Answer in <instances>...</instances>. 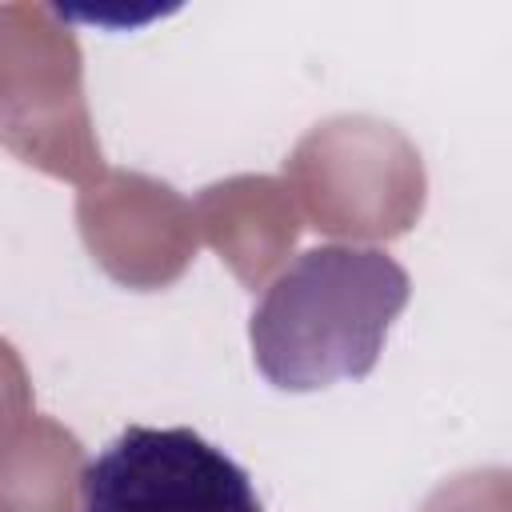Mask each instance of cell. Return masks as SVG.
<instances>
[{"label":"cell","instance_id":"cell-2","mask_svg":"<svg viewBox=\"0 0 512 512\" xmlns=\"http://www.w3.org/2000/svg\"><path fill=\"white\" fill-rule=\"evenodd\" d=\"M76 512H260V496L200 432L128 424L84 464Z\"/></svg>","mask_w":512,"mask_h":512},{"label":"cell","instance_id":"cell-1","mask_svg":"<svg viewBox=\"0 0 512 512\" xmlns=\"http://www.w3.org/2000/svg\"><path fill=\"white\" fill-rule=\"evenodd\" d=\"M408 296L412 276L384 248H304L268 280L248 316L252 364L280 392L364 380Z\"/></svg>","mask_w":512,"mask_h":512}]
</instances>
